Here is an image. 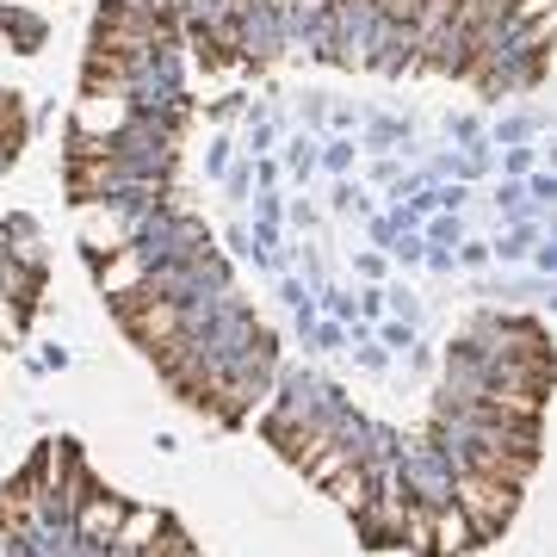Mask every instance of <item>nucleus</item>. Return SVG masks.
Instances as JSON below:
<instances>
[{
    "label": "nucleus",
    "instance_id": "nucleus-1",
    "mask_svg": "<svg viewBox=\"0 0 557 557\" xmlns=\"http://www.w3.org/2000/svg\"><path fill=\"white\" fill-rule=\"evenodd\" d=\"M453 502H458V515L471 520V533H478V545H483V539H496L502 527L515 520V508H520V483L478 478V471H458Z\"/></svg>",
    "mask_w": 557,
    "mask_h": 557
},
{
    "label": "nucleus",
    "instance_id": "nucleus-2",
    "mask_svg": "<svg viewBox=\"0 0 557 557\" xmlns=\"http://www.w3.org/2000/svg\"><path fill=\"white\" fill-rule=\"evenodd\" d=\"M119 304V322L137 335L143 354H156V347H168V341H180V329H186V317H180L174 298H143V292H124Z\"/></svg>",
    "mask_w": 557,
    "mask_h": 557
},
{
    "label": "nucleus",
    "instance_id": "nucleus-3",
    "mask_svg": "<svg viewBox=\"0 0 557 557\" xmlns=\"http://www.w3.org/2000/svg\"><path fill=\"white\" fill-rule=\"evenodd\" d=\"M458 552H478V533L458 515V502H440V508H428V557H458Z\"/></svg>",
    "mask_w": 557,
    "mask_h": 557
},
{
    "label": "nucleus",
    "instance_id": "nucleus-4",
    "mask_svg": "<svg viewBox=\"0 0 557 557\" xmlns=\"http://www.w3.org/2000/svg\"><path fill=\"white\" fill-rule=\"evenodd\" d=\"M100 180H112V156L81 143L75 156H69V193H75V199H94V186H100Z\"/></svg>",
    "mask_w": 557,
    "mask_h": 557
},
{
    "label": "nucleus",
    "instance_id": "nucleus-5",
    "mask_svg": "<svg viewBox=\"0 0 557 557\" xmlns=\"http://www.w3.org/2000/svg\"><path fill=\"white\" fill-rule=\"evenodd\" d=\"M119 520H124V502L119 496H87V502H81V533H87V539H106V545H112Z\"/></svg>",
    "mask_w": 557,
    "mask_h": 557
},
{
    "label": "nucleus",
    "instance_id": "nucleus-6",
    "mask_svg": "<svg viewBox=\"0 0 557 557\" xmlns=\"http://www.w3.org/2000/svg\"><path fill=\"white\" fill-rule=\"evenodd\" d=\"M137 278H143V260L131 255V248H112V260H100L106 298H124V292H137Z\"/></svg>",
    "mask_w": 557,
    "mask_h": 557
},
{
    "label": "nucleus",
    "instance_id": "nucleus-7",
    "mask_svg": "<svg viewBox=\"0 0 557 557\" xmlns=\"http://www.w3.org/2000/svg\"><path fill=\"white\" fill-rule=\"evenodd\" d=\"M20 143H25V106L13 100V94H0V149L13 156Z\"/></svg>",
    "mask_w": 557,
    "mask_h": 557
},
{
    "label": "nucleus",
    "instance_id": "nucleus-8",
    "mask_svg": "<svg viewBox=\"0 0 557 557\" xmlns=\"http://www.w3.org/2000/svg\"><path fill=\"white\" fill-rule=\"evenodd\" d=\"M156 533H161V515H131V520H119V533L112 539H119L124 552H137L143 539H156Z\"/></svg>",
    "mask_w": 557,
    "mask_h": 557
},
{
    "label": "nucleus",
    "instance_id": "nucleus-9",
    "mask_svg": "<svg viewBox=\"0 0 557 557\" xmlns=\"http://www.w3.org/2000/svg\"><path fill=\"white\" fill-rule=\"evenodd\" d=\"M168 557H199V552H193V545H186V539H180V545H174V552H168Z\"/></svg>",
    "mask_w": 557,
    "mask_h": 557
}]
</instances>
